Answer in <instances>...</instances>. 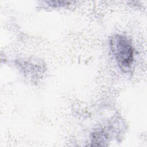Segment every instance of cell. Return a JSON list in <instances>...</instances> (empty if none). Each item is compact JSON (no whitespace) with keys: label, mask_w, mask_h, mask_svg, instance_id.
Returning a JSON list of instances; mask_svg holds the SVG:
<instances>
[{"label":"cell","mask_w":147,"mask_h":147,"mask_svg":"<svg viewBox=\"0 0 147 147\" xmlns=\"http://www.w3.org/2000/svg\"><path fill=\"white\" fill-rule=\"evenodd\" d=\"M113 52L119 64L129 67L133 59V49L130 41L124 36L116 35L111 41Z\"/></svg>","instance_id":"6da1fadb"}]
</instances>
